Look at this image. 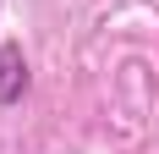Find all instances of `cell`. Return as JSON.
Segmentation results:
<instances>
[{
  "label": "cell",
  "mask_w": 159,
  "mask_h": 154,
  "mask_svg": "<svg viewBox=\"0 0 159 154\" xmlns=\"http://www.w3.org/2000/svg\"><path fill=\"white\" fill-rule=\"evenodd\" d=\"M28 94V55L16 44H6L0 50V105H16Z\"/></svg>",
  "instance_id": "cell-1"
}]
</instances>
